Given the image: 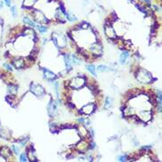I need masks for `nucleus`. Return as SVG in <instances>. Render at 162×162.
Masks as SVG:
<instances>
[{
  "label": "nucleus",
  "instance_id": "nucleus-1",
  "mask_svg": "<svg viewBox=\"0 0 162 162\" xmlns=\"http://www.w3.org/2000/svg\"><path fill=\"white\" fill-rule=\"evenodd\" d=\"M137 79L141 82V83H150L151 81V75L149 72L144 70V69H140L139 72L137 73Z\"/></svg>",
  "mask_w": 162,
  "mask_h": 162
},
{
  "label": "nucleus",
  "instance_id": "nucleus-2",
  "mask_svg": "<svg viewBox=\"0 0 162 162\" xmlns=\"http://www.w3.org/2000/svg\"><path fill=\"white\" fill-rule=\"evenodd\" d=\"M30 90H31L32 93L35 94V96H37V97H42L43 95L44 94V88L39 84H35V83L31 84V86H30Z\"/></svg>",
  "mask_w": 162,
  "mask_h": 162
},
{
  "label": "nucleus",
  "instance_id": "nucleus-3",
  "mask_svg": "<svg viewBox=\"0 0 162 162\" xmlns=\"http://www.w3.org/2000/svg\"><path fill=\"white\" fill-rule=\"evenodd\" d=\"M85 82L84 79L81 77V76H78V77H75L70 82V86L74 89H80L82 87H83Z\"/></svg>",
  "mask_w": 162,
  "mask_h": 162
},
{
  "label": "nucleus",
  "instance_id": "nucleus-4",
  "mask_svg": "<svg viewBox=\"0 0 162 162\" xmlns=\"http://www.w3.org/2000/svg\"><path fill=\"white\" fill-rule=\"evenodd\" d=\"M48 112L51 116H53L56 114V112H57V105H56L55 102H52L48 105Z\"/></svg>",
  "mask_w": 162,
  "mask_h": 162
},
{
  "label": "nucleus",
  "instance_id": "nucleus-5",
  "mask_svg": "<svg viewBox=\"0 0 162 162\" xmlns=\"http://www.w3.org/2000/svg\"><path fill=\"white\" fill-rule=\"evenodd\" d=\"M94 110V105L93 104H90V105H87L83 107L82 109V112L85 114H90Z\"/></svg>",
  "mask_w": 162,
  "mask_h": 162
},
{
  "label": "nucleus",
  "instance_id": "nucleus-6",
  "mask_svg": "<svg viewBox=\"0 0 162 162\" xmlns=\"http://www.w3.org/2000/svg\"><path fill=\"white\" fill-rule=\"evenodd\" d=\"M44 72V77L46 78V79L48 80H53L54 78L56 77L55 74L52 72H51L50 70H48V69H43Z\"/></svg>",
  "mask_w": 162,
  "mask_h": 162
},
{
  "label": "nucleus",
  "instance_id": "nucleus-7",
  "mask_svg": "<svg viewBox=\"0 0 162 162\" xmlns=\"http://www.w3.org/2000/svg\"><path fill=\"white\" fill-rule=\"evenodd\" d=\"M105 33H106V35H108V37H110V38H114V37L116 36L113 28L110 26L105 27Z\"/></svg>",
  "mask_w": 162,
  "mask_h": 162
},
{
  "label": "nucleus",
  "instance_id": "nucleus-8",
  "mask_svg": "<svg viewBox=\"0 0 162 162\" xmlns=\"http://www.w3.org/2000/svg\"><path fill=\"white\" fill-rule=\"evenodd\" d=\"M129 56V52H122L121 55H120V64H122V65L125 64V63L127 62Z\"/></svg>",
  "mask_w": 162,
  "mask_h": 162
},
{
  "label": "nucleus",
  "instance_id": "nucleus-9",
  "mask_svg": "<svg viewBox=\"0 0 162 162\" xmlns=\"http://www.w3.org/2000/svg\"><path fill=\"white\" fill-rule=\"evenodd\" d=\"M13 63L17 68L24 67V66H25V62H24L23 59H17V60H13Z\"/></svg>",
  "mask_w": 162,
  "mask_h": 162
},
{
  "label": "nucleus",
  "instance_id": "nucleus-10",
  "mask_svg": "<svg viewBox=\"0 0 162 162\" xmlns=\"http://www.w3.org/2000/svg\"><path fill=\"white\" fill-rule=\"evenodd\" d=\"M36 2V0H24V6L26 7L29 8L34 6V4Z\"/></svg>",
  "mask_w": 162,
  "mask_h": 162
},
{
  "label": "nucleus",
  "instance_id": "nucleus-11",
  "mask_svg": "<svg viewBox=\"0 0 162 162\" xmlns=\"http://www.w3.org/2000/svg\"><path fill=\"white\" fill-rule=\"evenodd\" d=\"M65 61H66V68H67L68 70H70L71 68H72V64H71V60L69 59L68 56H65Z\"/></svg>",
  "mask_w": 162,
  "mask_h": 162
},
{
  "label": "nucleus",
  "instance_id": "nucleus-12",
  "mask_svg": "<svg viewBox=\"0 0 162 162\" xmlns=\"http://www.w3.org/2000/svg\"><path fill=\"white\" fill-rule=\"evenodd\" d=\"M23 20H24V22L26 23V24H28V25H30V26H32V27H35V22L32 21V20H30L29 18H28V17H25V18L23 19Z\"/></svg>",
  "mask_w": 162,
  "mask_h": 162
},
{
  "label": "nucleus",
  "instance_id": "nucleus-13",
  "mask_svg": "<svg viewBox=\"0 0 162 162\" xmlns=\"http://www.w3.org/2000/svg\"><path fill=\"white\" fill-rule=\"evenodd\" d=\"M87 69H88V70L90 71V72L93 75H96V68H95L94 66H92V65H89V66H87Z\"/></svg>",
  "mask_w": 162,
  "mask_h": 162
},
{
  "label": "nucleus",
  "instance_id": "nucleus-14",
  "mask_svg": "<svg viewBox=\"0 0 162 162\" xmlns=\"http://www.w3.org/2000/svg\"><path fill=\"white\" fill-rule=\"evenodd\" d=\"M91 50H92V51H94V52H101L102 47H101V45H96V44H94V45H93V46L91 47Z\"/></svg>",
  "mask_w": 162,
  "mask_h": 162
},
{
  "label": "nucleus",
  "instance_id": "nucleus-15",
  "mask_svg": "<svg viewBox=\"0 0 162 162\" xmlns=\"http://www.w3.org/2000/svg\"><path fill=\"white\" fill-rule=\"evenodd\" d=\"M65 14H66V19H67L68 20H70V21H74V20H76L75 17L73 16V15H71L69 13H65Z\"/></svg>",
  "mask_w": 162,
  "mask_h": 162
},
{
  "label": "nucleus",
  "instance_id": "nucleus-16",
  "mask_svg": "<svg viewBox=\"0 0 162 162\" xmlns=\"http://www.w3.org/2000/svg\"><path fill=\"white\" fill-rule=\"evenodd\" d=\"M37 28H38L39 31H40L41 33H44V32H46V30H47L46 27H44V26H42V25H39V26H37Z\"/></svg>",
  "mask_w": 162,
  "mask_h": 162
},
{
  "label": "nucleus",
  "instance_id": "nucleus-17",
  "mask_svg": "<svg viewBox=\"0 0 162 162\" xmlns=\"http://www.w3.org/2000/svg\"><path fill=\"white\" fill-rule=\"evenodd\" d=\"M98 70L99 71H106V70H108V68H107L106 66H98Z\"/></svg>",
  "mask_w": 162,
  "mask_h": 162
},
{
  "label": "nucleus",
  "instance_id": "nucleus-18",
  "mask_svg": "<svg viewBox=\"0 0 162 162\" xmlns=\"http://www.w3.org/2000/svg\"><path fill=\"white\" fill-rule=\"evenodd\" d=\"M11 12L12 13H13V16H16L17 15V13H16V6H13V7H11Z\"/></svg>",
  "mask_w": 162,
  "mask_h": 162
},
{
  "label": "nucleus",
  "instance_id": "nucleus-19",
  "mask_svg": "<svg viewBox=\"0 0 162 162\" xmlns=\"http://www.w3.org/2000/svg\"><path fill=\"white\" fill-rule=\"evenodd\" d=\"M20 161H27V156L25 153H22L20 155Z\"/></svg>",
  "mask_w": 162,
  "mask_h": 162
},
{
  "label": "nucleus",
  "instance_id": "nucleus-20",
  "mask_svg": "<svg viewBox=\"0 0 162 162\" xmlns=\"http://www.w3.org/2000/svg\"><path fill=\"white\" fill-rule=\"evenodd\" d=\"M111 102H112V99H111V98H107V99H106V105H105V107H106V108H109V105H111Z\"/></svg>",
  "mask_w": 162,
  "mask_h": 162
},
{
  "label": "nucleus",
  "instance_id": "nucleus-21",
  "mask_svg": "<svg viewBox=\"0 0 162 162\" xmlns=\"http://www.w3.org/2000/svg\"><path fill=\"white\" fill-rule=\"evenodd\" d=\"M72 57H73V59H74V60H73V62H74V63H75V64H78V63L80 62V61H79V59H78L77 58L75 57V56H74V55H73Z\"/></svg>",
  "mask_w": 162,
  "mask_h": 162
},
{
  "label": "nucleus",
  "instance_id": "nucleus-22",
  "mask_svg": "<svg viewBox=\"0 0 162 162\" xmlns=\"http://www.w3.org/2000/svg\"><path fill=\"white\" fill-rule=\"evenodd\" d=\"M119 160H120V161H125V160H127V157L126 156L120 157V158H119Z\"/></svg>",
  "mask_w": 162,
  "mask_h": 162
},
{
  "label": "nucleus",
  "instance_id": "nucleus-23",
  "mask_svg": "<svg viewBox=\"0 0 162 162\" xmlns=\"http://www.w3.org/2000/svg\"><path fill=\"white\" fill-rule=\"evenodd\" d=\"M5 2H6V6H11V0H5Z\"/></svg>",
  "mask_w": 162,
  "mask_h": 162
},
{
  "label": "nucleus",
  "instance_id": "nucleus-24",
  "mask_svg": "<svg viewBox=\"0 0 162 162\" xmlns=\"http://www.w3.org/2000/svg\"><path fill=\"white\" fill-rule=\"evenodd\" d=\"M13 149L14 150L15 153H19V149H18V148H16V146H15V145H13Z\"/></svg>",
  "mask_w": 162,
  "mask_h": 162
},
{
  "label": "nucleus",
  "instance_id": "nucleus-25",
  "mask_svg": "<svg viewBox=\"0 0 162 162\" xmlns=\"http://www.w3.org/2000/svg\"><path fill=\"white\" fill-rule=\"evenodd\" d=\"M144 1H145L147 4H151V0H144Z\"/></svg>",
  "mask_w": 162,
  "mask_h": 162
},
{
  "label": "nucleus",
  "instance_id": "nucleus-26",
  "mask_svg": "<svg viewBox=\"0 0 162 162\" xmlns=\"http://www.w3.org/2000/svg\"><path fill=\"white\" fill-rule=\"evenodd\" d=\"M3 6H4V4H3L2 2H0V8H2V7H3Z\"/></svg>",
  "mask_w": 162,
  "mask_h": 162
}]
</instances>
